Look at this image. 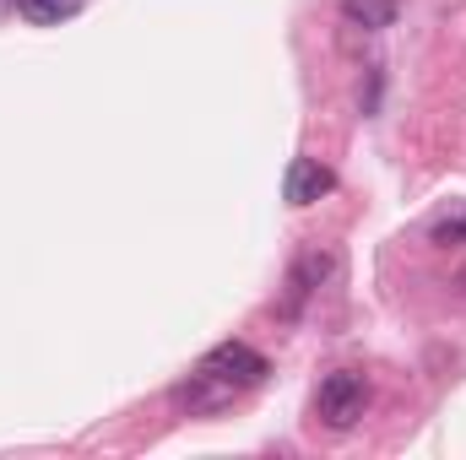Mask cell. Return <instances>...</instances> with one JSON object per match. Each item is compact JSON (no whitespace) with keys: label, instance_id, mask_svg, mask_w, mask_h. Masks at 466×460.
<instances>
[{"label":"cell","instance_id":"obj_1","mask_svg":"<svg viewBox=\"0 0 466 460\" xmlns=\"http://www.w3.org/2000/svg\"><path fill=\"white\" fill-rule=\"evenodd\" d=\"M266 374H271V363L249 342H223L174 385V406L190 417H218L233 401H244L255 385H266Z\"/></svg>","mask_w":466,"mask_h":460},{"label":"cell","instance_id":"obj_2","mask_svg":"<svg viewBox=\"0 0 466 460\" xmlns=\"http://www.w3.org/2000/svg\"><path fill=\"white\" fill-rule=\"evenodd\" d=\"M369 401H374V390H369V379L358 374V368H331L326 379H320V390H315V412H320V423L326 428H352L363 412H369Z\"/></svg>","mask_w":466,"mask_h":460},{"label":"cell","instance_id":"obj_3","mask_svg":"<svg viewBox=\"0 0 466 460\" xmlns=\"http://www.w3.org/2000/svg\"><path fill=\"white\" fill-rule=\"evenodd\" d=\"M331 168L320 163V157H293L288 163V185H282V195H288V206H315L320 195H331Z\"/></svg>","mask_w":466,"mask_h":460},{"label":"cell","instance_id":"obj_4","mask_svg":"<svg viewBox=\"0 0 466 460\" xmlns=\"http://www.w3.org/2000/svg\"><path fill=\"white\" fill-rule=\"evenodd\" d=\"M331 265H337V255H331V249H309V255L293 265V298H288V315L299 309V298H309V293L320 287V276H326Z\"/></svg>","mask_w":466,"mask_h":460},{"label":"cell","instance_id":"obj_5","mask_svg":"<svg viewBox=\"0 0 466 460\" xmlns=\"http://www.w3.org/2000/svg\"><path fill=\"white\" fill-rule=\"evenodd\" d=\"M342 16L363 33H380L396 22V0H342Z\"/></svg>","mask_w":466,"mask_h":460},{"label":"cell","instance_id":"obj_6","mask_svg":"<svg viewBox=\"0 0 466 460\" xmlns=\"http://www.w3.org/2000/svg\"><path fill=\"white\" fill-rule=\"evenodd\" d=\"M82 5H87V0H16V11H22L33 27H60V22H71Z\"/></svg>","mask_w":466,"mask_h":460},{"label":"cell","instance_id":"obj_7","mask_svg":"<svg viewBox=\"0 0 466 460\" xmlns=\"http://www.w3.org/2000/svg\"><path fill=\"white\" fill-rule=\"evenodd\" d=\"M434 244H466V206H456L451 217L434 223Z\"/></svg>","mask_w":466,"mask_h":460},{"label":"cell","instance_id":"obj_8","mask_svg":"<svg viewBox=\"0 0 466 460\" xmlns=\"http://www.w3.org/2000/svg\"><path fill=\"white\" fill-rule=\"evenodd\" d=\"M0 5H5V0H0Z\"/></svg>","mask_w":466,"mask_h":460}]
</instances>
